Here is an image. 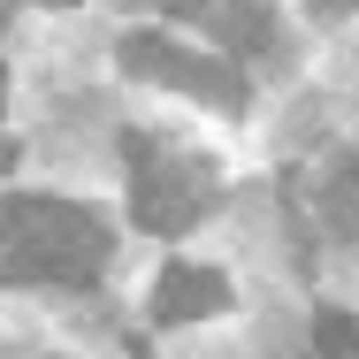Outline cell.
I'll list each match as a JSON object with an SVG mask.
<instances>
[{"label": "cell", "mask_w": 359, "mask_h": 359, "mask_svg": "<svg viewBox=\"0 0 359 359\" xmlns=\"http://www.w3.org/2000/svg\"><path fill=\"white\" fill-rule=\"evenodd\" d=\"M107 222L69 199H0V283H92L107 268Z\"/></svg>", "instance_id": "cell-1"}, {"label": "cell", "mask_w": 359, "mask_h": 359, "mask_svg": "<svg viewBox=\"0 0 359 359\" xmlns=\"http://www.w3.org/2000/svg\"><path fill=\"white\" fill-rule=\"evenodd\" d=\"M207 207H215V184H207L199 161H176L153 138H130V215H138V229L184 237Z\"/></svg>", "instance_id": "cell-2"}, {"label": "cell", "mask_w": 359, "mask_h": 359, "mask_svg": "<svg viewBox=\"0 0 359 359\" xmlns=\"http://www.w3.org/2000/svg\"><path fill=\"white\" fill-rule=\"evenodd\" d=\"M123 69L145 76V84H168V92H191V100H207V107H245V76L229 69V62H207V54H184V46H168L161 31H130L123 46Z\"/></svg>", "instance_id": "cell-3"}, {"label": "cell", "mask_w": 359, "mask_h": 359, "mask_svg": "<svg viewBox=\"0 0 359 359\" xmlns=\"http://www.w3.org/2000/svg\"><path fill=\"white\" fill-rule=\"evenodd\" d=\"M229 306V283H222L215 268H161V283H153V321H207Z\"/></svg>", "instance_id": "cell-4"}, {"label": "cell", "mask_w": 359, "mask_h": 359, "mask_svg": "<svg viewBox=\"0 0 359 359\" xmlns=\"http://www.w3.org/2000/svg\"><path fill=\"white\" fill-rule=\"evenodd\" d=\"M207 31L222 39V54H260L276 39V15H268V0H215Z\"/></svg>", "instance_id": "cell-5"}, {"label": "cell", "mask_w": 359, "mask_h": 359, "mask_svg": "<svg viewBox=\"0 0 359 359\" xmlns=\"http://www.w3.org/2000/svg\"><path fill=\"white\" fill-rule=\"evenodd\" d=\"M321 207H329V222H337V237L359 245V161H337V176L321 184Z\"/></svg>", "instance_id": "cell-6"}, {"label": "cell", "mask_w": 359, "mask_h": 359, "mask_svg": "<svg viewBox=\"0 0 359 359\" xmlns=\"http://www.w3.org/2000/svg\"><path fill=\"white\" fill-rule=\"evenodd\" d=\"M313 352L321 359H359V313H344V306L313 313Z\"/></svg>", "instance_id": "cell-7"}, {"label": "cell", "mask_w": 359, "mask_h": 359, "mask_svg": "<svg viewBox=\"0 0 359 359\" xmlns=\"http://www.w3.org/2000/svg\"><path fill=\"white\" fill-rule=\"evenodd\" d=\"M145 8H161V15H207L215 0H145Z\"/></svg>", "instance_id": "cell-8"}, {"label": "cell", "mask_w": 359, "mask_h": 359, "mask_svg": "<svg viewBox=\"0 0 359 359\" xmlns=\"http://www.w3.org/2000/svg\"><path fill=\"white\" fill-rule=\"evenodd\" d=\"M313 8H321V15H352L359 0H313Z\"/></svg>", "instance_id": "cell-9"}, {"label": "cell", "mask_w": 359, "mask_h": 359, "mask_svg": "<svg viewBox=\"0 0 359 359\" xmlns=\"http://www.w3.org/2000/svg\"><path fill=\"white\" fill-rule=\"evenodd\" d=\"M8 168H15V145H8V138H0V176H8Z\"/></svg>", "instance_id": "cell-10"}, {"label": "cell", "mask_w": 359, "mask_h": 359, "mask_svg": "<svg viewBox=\"0 0 359 359\" xmlns=\"http://www.w3.org/2000/svg\"><path fill=\"white\" fill-rule=\"evenodd\" d=\"M46 8H76V0H46Z\"/></svg>", "instance_id": "cell-11"}, {"label": "cell", "mask_w": 359, "mask_h": 359, "mask_svg": "<svg viewBox=\"0 0 359 359\" xmlns=\"http://www.w3.org/2000/svg\"><path fill=\"white\" fill-rule=\"evenodd\" d=\"M0 23H8V0H0Z\"/></svg>", "instance_id": "cell-12"}, {"label": "cell", "mask_w": 359, "mask_h": 359, "mask_svg": "<svg viewBox=\"0 0 359 359\" xmlns=\"http://www.w3.org/2000/svg\"><path fill=\"white\" fill-rule=\"evenodd\" d=\"M0 92H8V84H0Z\"/></svg>", "instance_id": "cell-13"}]
</instances>
